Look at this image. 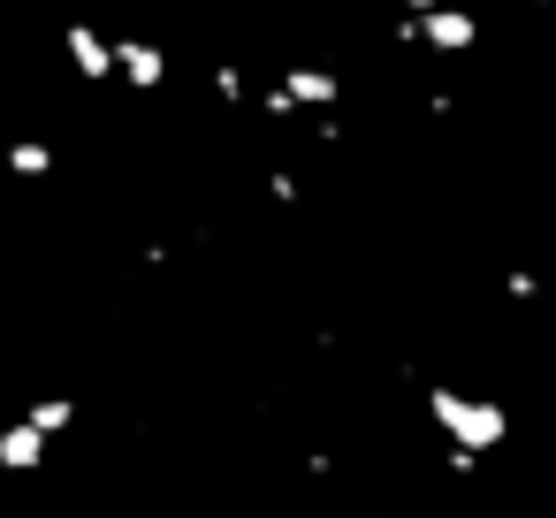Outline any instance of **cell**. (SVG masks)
I'll use <instances>...</instances> for the list:
<instances>
[{"instance_id": "cell-1", "label": "cell", "mask_w": 556, "mask_h": 518, "mask_svg": "<svg viewBox=\"0 0 556 518\" xmlns=\"http://www.w3.org/2000/svg\"><path fill=\"white\" fill-rule=\"evenodd\" d=\"M434 419H442V434H457L465 450H488V442H503V434H510V419H503L495 404L457 396V389H434Z\"/></svg>"}, {"instance_id": "cell-4", "label": "cell", "mask_w": 556, "mask_h": 518, "mask_svg": "<svg viewBox=\"0 0 556 518\" xmlns=\"http://www.w3.org/2000/svg\"><path fill=\"white\" fill-rule=\"evenodd\" d=\"M62 47H70V70H77V77H92V85H108V77H115V39H108V31L70 24V31H62Z\"/></svg>"}, {"instance_id": "cell-7", "label": "cell", "mask_w": 556, "mask_h": 518, "mask_svg": "<svg viewBox=\"0 0 556 518\" xmlns=\"http://www.w3.org/2000/svg\"><path fill=\"white\" fill-rule=\"evenodd\" d=\"M9 168H16L24 184H47V176H54V146H47V138H16V146H9Z\"/></svg>"}, {"instance_id": "cell-3", "label": "cell", "mask_w": 556, "mask_h": 518, "mask_svg": "<svg viewBox=\"0 0 556 518\" xmlns=\"http://www.w3.org/2000/svg\"><path fill=\"white\" fill-rule=\"evenodd\" d=\"M343 100V77L336 70H290L282 92H267V115H290V108H336Z\"/></svg>"}, {"instance_id": "cell-6", "label": "cell", "mask_w": 556, "mask_h": 518, "mask_svg": "<svg viewBox=\"0 0 556 518\" xmlns=\"http://www.w3.org/2000/svg\"><path fill=\"white\" fill-rule=\"evenodd\" d=\"M47 465V434L31 419H0V472H39Z\"/></svg>"}, {"instance_id": "cell-9", "label": "cell", "mask_w": 556, "mask_h": 518, "mask_svg": "<svg viewBox=\"0 0 556 518\" xmlns=\"http://www.w3.org/2000/svg\"><path fill=\"white\" fill-rule=\"evenodd\" d=\"M396 9H412V16H419V9H434V0H396Z\"/></svg>"}, {"instance_id": "cell-8", "label": "cell", "mask_w": 556, "mask_h": 518, "mask_svg": "<svg viewBox=\"0 0 556 518\" xmlns=\"http://www.w3.org/2000/svg\"><path fill=\"white\" fill-rule=\"evenodd\" d=\"M24 419H31V427H39V434H47V442H54V434H62V427H70V419H77V404H70V396H39V404H31V412H24Z\"/></svg>"}, {"instance_id": "cell-5", "label": "cell", "mask_w": 556, "mask_h": 518, "mask_svg": "<svg viewBox=\"0 0 556 518\" xmlns=\"http://www.w3.org/2000/svg\"><path fill=\"white\" fill-rule=\"evenodd\" d=\"M115 77L138 85V92H161V85H168V54L146 47V39H115Z\"/></svg>"}, {"instance_id": "cell-2", "label": "cell", "mask_w": 556, "mask_h": 518, "mask_svg": "<svg viewBox=\"0 0 556 518\" xmlns=\"http://www.w3.org/2000/svg\"><path fill=\"white\" fill-rule=\"evenodd\" d=\"M404 39H419V47H434V54H465L472 39H480V16L472 9H419V16H404Z\"/></svg>"}]
</instances>
